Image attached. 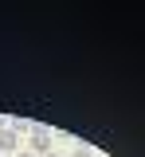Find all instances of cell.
Masks as SVG:
<instances>
[{"label": "cell", "mask_w": 145, "mask_h": 157, "mask_svg": "<svg viewBox=\"0 0 145 157\" xmlns=\"http://www.w3.org/2000/svg\"><path fill=\"white\" fill-rule=\"evenodd\" d=\"M32 149L28 153H35V157H43V153H51V130L47 126H32Z\"/></svg>", "instance_id": "1"}, {"label": "cell", "mask_w": 145, "mask_h": 157, "mask_svg": "<svg viewBox=\"0 0 145 157\" xmlns=\"http://www.w3.org/2000/svg\"><path fill=\"white\" fill-rule=\"evenodd\" d=\"M16 145H20V137L12 134V130H8V126H0V153H12V149H16Z\"/></svg>", "instance_id": "2"}, {"label": "cell", "mask_w": 145, "mask_h": 157, "mask_svg": "<svg viewBox=\"0 0 145 157\" xmlns=\"http://www.w3.org/2000/svg\"><path fill=\"white\" fill-rule=\"evenodd\" d=\"M71 157H94V153H90V149H75Z\"/></svg>", "instance_id": "3"}, {"label": "cell", "mask_w": 145, "mask_h": 157, "mask_svg": "<svg viewBox=\"0 0 145 157\" xmlns=\"http://www.w3.org/2000/svg\"><path fill=\"white\" fill-rule=\"evenodd\" d=\"M16 157H35V153H16Z\"/></svg>", "instance_id": "4"}, {"label": "cell", "mask_w": 145, "mask_h": 157, "mask_svg": "<svg viewBox=\"0 0 145 157\" xmlns=\"http://www.w3.org/2000/svg\"><path fill=\"white\" fill-rule=\"evenodd\" d=\"M43 157H59V153H43Z\"/></svg>", "instance_id": "5"}, {"label": "cell", "mask_w": 145, "mask_h": 157, "mask_svg": "<svg viewBox=\"0 0 145 157\" xmlns=\"http://www.w3.org/2000/svg\"><path fill=\"white\" fill-rule=\"evenodd\" d=\"M0 157H4V153H0Z\"/></svg>", "instance_id": "6"}]
</instances>
